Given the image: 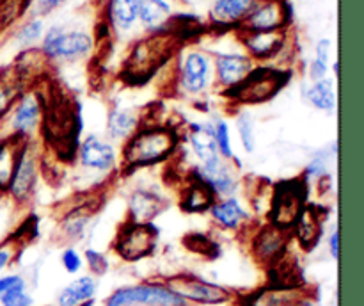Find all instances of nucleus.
I'll return each instance as SVG.
<instances>
[{
	"label": "nucleus",
	"mask_w": 364,
	"mask_h": 306,
	"mask_svg": "<svg viewBox=\"0 0 364 306\" xmlns=\"http://www.w3.org/2000/svg\"><path fill=\"white\" fill-rule=\"evenodd\" d=\"M20 280H21V276H18V274H9V276L0 278V295H2L4 292L11 287V285L18 283Z\"/></svg>",
	"instance_id": "nucleus-45"
},
{
	"label": "nucleus",
	"mask_w": 364,
	"mask_h": 306,
	"mask_svg": "<svg viewBox=\"0 0 364 306\" xmlns=\"http://www.w3.org/2000/svg\"><path fill=\"white\" fill-rule=\"evenodd\" d=\"M80 306H95V302H92V299H91V301H85V302H82Z\"/></svg>",
	"instance_id": "nucleus-48"
},
{
	"label": "nucleus",
	"mask_w": 364,
	"mask_h": 306,
	"mask_svg": "<svg viewBox=\"0 0 364 306\" xmlns=\"http://www.w3.org/2000/svg\"><path fill=\"white\" fill-rule=\"evenodd\" d=\"M43 34V21L41 20H31L18 31L16 38L21 45H31V43L38 41Z\"/></svg>",
	"instance_id": "nucleus-40"
},
{
	"label": "nucleus",
	"mask_w": 364,
	"mask_h": 306,
	"mask_svg": "<svg viewBox=\"0 0 364 306\" xmlns=\"http://www.w3.org/2000/svg\"><path fill=\"white\" fill-rule=\"evenodd\" d=\"M38 174H39L38 152H36L31 139H28L23 152H21L20 160H18L16 171H14L13 180H11L7 196H9L16 205H25V203L31 201L32 194H34L36 191V185H38Z\"/></svg>",
	"instance_id": "nucleus-11"
},
{
	"label": "nucleus",
	"mask_w": 364,
	"mask_h": 306,
	"mask_svg": "<svg viewBox=\"0 0 364 306\" xmlns=\"http://www.w3.org/2000/svg\"><path fill=\"white\" fill-rule=\"evenodd\" d=\"M159 242V228L153 223L127 221L117 230L112 249L124 262H139L153 255Z\"/></svg>",
	"instance_id": "nucleus-6"
},
{
	"label": "nucleus",
	"mask_w": 364,
	"mask_h": 306,
	"mask_svg": "<svg viewBox=\"0 0 364 306\" xmlns=\"http://www.w3.org/2000/svg\"><path fill=\"white\" fill-rule=\"evenodd\" d=\"M329 251L331 256L338 260V256H340V231H338V228L333 230V233L329 237Z\"/></svg>",
	"instance_id": "nucleus-44"
},
{
	"label": "nucleus",
	"mask_w": 364,
	"mask_h": 306,
	"mask_svg": "<svg viewBox=\"0 0 364 306\" xmlns=\"http://www.w3.org/2000/svg\"><path fill=\"white\" fill-rule=\"evenodd\" d=\"M142 0H109L107 13L109 21L121 31H128L137 21Z\"/></svg>",
	"instance_id": "nucleus-30"
},
{
	"label": "nucleus",
	"mask_w": 364,
	"mask_h": 306,
	"mask_svg": "<svg viewBox=\"0 0 364 306\" xmlns=\"http://www.w3.org/2000/svg\"><path fill=\"white\" fill-rule=\"evenodd\" d=\"M96 292V281L91 276H82L78 280L71 281L68 287L57 297L59 306H80L82 302L91 301Z\"/></svg>",
	"instance_id": "nucleus-31"
},
{
	"label": "nucleus",
	"mask_w": 364,
	"mask_h": 306,
	"mask_svg": "<svg viewBox=\"0 0 364 306\" xmlns=\"http://www.w3.org/2000/svg\"><path fill=\"white\" fill-rule=\"evenodd\" d=\"M32 0H0V28L9 27L27 11Z\"/></svg>",
	"instance_id": "nucleus-35"
},
{
	"label": "nucleus",
	"mask_w": 364,
	"mask_h": 306,
	"mask_svg": "<svg viewBox=\"0 0 364 306\" xmlns=\"http://www.w3.org/2000/svg\"><path fill=\"white\" fill-rule=\"evenodd\" d=\"M183 242L191 251L198 253V255L201 256H206V258H217V256H219V246H217L215 242L210 241L206 235H201V233L187 235Z\"/></svg>",
	"instance_id": "nucleus-36"
},
{
	"label": "nucleus",
	"mask_w": 364,
	"mask_h": 306,
	"mask_svg": "<svg viewBox=\"0 0 364 306\" xmlns=\"http://www.w3.org/2000/svg\"><path fill=\"white\" fill-rule=\"evenodd\" d=\"M306 205H308V184L304 178L279 181L274 185L270 194L269 224L290 233Z\"/></svg>",
	"instance_id": "nucleus-5"
},
{
	"label": "nucleus",
	"mask_w": 364,
	"mask_h": 306,
	"mask_svg": "<svg viewBox=\"0 0 364 306\" xmlns=\"http://www.w3.org/2000/svg\"><path fill=\"white\" fill-rule=\"evenodd\" d=\"M13 256H14L13 242H7V244L0 246V270H4L7 265H9Z\"/></svg>",
	"instance_id": "nucleus-43"
},
{
	"label": "nucleus",
	"mask_w": 364,
	"mask_h": 306,
	"mask_svg": "<svg viewBox=\"0 0 364 306\" xmlns=\"http://www.w3.org/2000/svg\"><path fill=\"white\" fill-rule=\"evenodd\" d=\"M167 288L183 299L185 302H198V305H224L233 297L230 288L206 281L196 274H174L166 280Z\"/></svg>",
	"instance_id": "nucleus-7"
},
{
	"label": "nucleus",
	"mask_w": 364,
	"mask_h": 306,
	"mask_svg": "<svg viewBox=\"0 0 364 306\" xmlns=\"http://www.w3.org/2000/svg\"><path fill=\"white\" fill-rule=\"evenodd\" d=\"M139 128V114L130 109H114L107 120V134L114 141H127Z\"/></svg>",
	"instance_id": "nucleus-29"
},
{
	"label": "nucleus",
	"mask_w": 364,
	"mask_h": 306,
	"mask_svg": "<svg viewBox=\"0 0 364 306\" xmlns=\"http://www.w3.org/2000/svg\"><path fill=\"white\" fill-rule=\"evenodd\" d=\"M92 38L80 31H64L63 27H52L43 38L41 53L46 59L73 60L91 52Z\"/></svg>",
	"instance_id": "nucleus-9"
},
{
	"label": "nucleus",
	"mask_w": 364,
	"mask_h": 306,
	"mask_svg": "<svg viewBox=\"0 0 364 306\" xmlns=\"http://www.w3.org/2000/svg\"><path fill=\"white\" fill-rule=\"evenodd\" d=\"M329 53H331V41L329 39H320L315 50V59L309 66V77L313 82L326 78L327 70H329Z\"/></svg>",
	"instance_id": "nucleus-34"
},
{
	"label": "nucleus",
	"mask_w": 364,
	"mask_h": 306,
	"mask_svg": "<svg viewBox=\"0 0 364 306\" xmlns=\"http://www.w3.org/2000/svg\"><path fill=\"white\" fill-rule=\"evenodd\" d=\"M291 21V7L287 0H256L240 23V32L284 31Z\"/></svg>",
	"instance_id": "nucleus-10"
},
{
	"label": "nucleus",
	"mask_w": 364,
	"mask_h": 306,
	"mask_svg": "<svg viewBox=\"0 0 364 306\" xmlns=\"http://www.w3.org/2000/svg\"><path fill=\"white\" fill-rule=\"evenodd\" d=\"M213 221L226 230H238L245 221H249V212L240 205L237 198H224L210 206Z\"/></svg>",
	"instance_id": "nucleus-26"
},
{
	"label": "nucleus",
	"mask_w": 364,
	"mask_h": 306,
	"mask_svg": "<svg viewBox=\"0 0 364 306\" xmlns=\"http://www.w3.org/2000/svg\"><path fill=\"white\" fill-rule=\"evenodd\" d=\"M333 70H334V73H336V77H338V71H340V64H338V60L333 64Z\"/></svg>",
	"instance_id": "nucleus-47"
},
{
	"label": "nucleus",
	"mask_w": 364,
	"mask_h": 306,
	"mask_svg": "<svg viewBox=\"0 0 364 306\" xmlns=\"http://www.w3.org/2000/svg\"><path fill=\"white\" fill-rule=\"evenodd\" d=\"M107 306H187L166 285L146 283L123 287L107 299Z\"/></svg>",
	"instance_id": "nucleus-8"
},
{
	"label": "nucleus",
	"mask_w": 364,
	"mask_h": 306,
	"mask_svg": "<svg viewBox=\"0 0 364 306\" xmlns=\"http://www.w3.org/2000/svg\"><path fill=\"white\" fill-rule=\"evenodd\" d=\"M180 134L171 125H144L124 141L121 167L123 173L144 169L174 155Z\"/></svg>",
	"instance_id": "nucleus-2"
},
{
	"label": "nucleus",
	"mask_w": 364,
	"mask_h": 306,
	"mask_svg": "<svg viewBox=\"0 0 364 306\" xmlns=\"http://www.w3.org/2000/svg\"><path fill=\"white\" fill-rule=\"evenodd\" d=\"M255 63L244 53H219L215 59V71L224 91L240 84L252 71Z\"/></svg>",
	"instance_id": "nucleus-20"
},
{
	"label": "nucleus",
	"mask_w": 364,
	"mask_h": 306,
	"mask_svg": "<svg viewBox=\"0 0 364 306\" xmlns=\"http://www.w3.org/2000/svg\"><path fill=\"white\" fill-rule=\"evenodd\" d=\"M301 306H311V302H309V301H306L304 305H301Z\"/></svg>",
	"instance_id": "nucleus-50"
},
{
	"label": "nucleus",
	"mask_w": 364,
	"mask_h": 306,
	"mask_svg": "<svg viewBox=\"0 0 364 306\" xmlns=\"http://www.w3.org/2000/svg\"><path fill=\"white\" fill-rule=\"evenodd\" d=\"M2 306H32V297L25 292V281L21 278L18 283L11 285L2 295H0Z\"/></svg>",
	"instance_id": "nucleus-37"
},
{
	"label": "nucleus",
	"mask_w": 364,
	"mask_h": 306,
	"mask_svg": "<svg viewBox=\"0 0 364 306\" xmlns=\"http://www.w3.org/2000/svg\"><path fill=\"white\" fill-rule=\"evenodd\" d=\"M269 285L281 288H301L306 287V280L302 276V269L297 258L284 253L279 260L269 265Z\"/></svg>",
	"instance_id": "nucleus-25"
},
{
	"label": "nucleus",
	"mask_w": 364,
	"mask_h": 306,
	"mask_svg": "<svg viewBox=\"0 0 364 306\" xmlns=\"http://www.w3.org/2000/svg\"><path fill=\"white\" fill-rule=\"evenodd\" d=\"M240 39L251 59L265 60L272 59V57H276L283 50L284 41H287V32H240Z\"/></svg>",
	"instance_id": "nucleus-19"
},
{
	"label": "nucleus",
	"mask_w": 364,
	"mask_h": 306,
	"mask_svg": "<svg viewBox=\"0 0 364 306\" xmlns=\"http://www.w3.org/2000/svg\"><path fill=\"white\" fill-rule=\"evenodd\" d=\"M237 128H238V135H240L242 146L247 153H252L256 148V141H255V123H252V117L249 114H240L237 120Z\"/></svg>",
	"instance_id": "nucleus-39"
},
{
	"label": "nucleus",
	"mask_w": 364,
	"mask_h": 306,
	"mask_svg": "<svg viewBox=\"0 0 364 306\" xmlns=\"http://www.w3.org/2000/svg\"><path fill=\"white\" fill-rule=\"evenodd\" d=\"M43 137L63 159L77 157L78 137L82 134V107L63 93L43 98Z\"/></svg>",
	"instance_id": "nucleus-1"
},
{
	"label": "nucleus",
	"mask_w": 364,
	"mask_h": 306,
	"mask_svg": "<svg viewBox=\"0 0 364 306\" xmlns=\"http://www.w3.org/2000/svg\"><path fill=\"white\" fill-rule=\"evenodd\" d=\"M306 96L315 109L323 110V112H333L336 107V91H334V82L331 78L313 82Z\"/></svg>",
	"instance_id": "nucleus-32"
},
{
	"label": "nucleus",
	"mask_w": 364,
	"mask_h": 306,
	"mask_svg": "<svg viewBox=\"0 0 364 306\" xmlns=\"http://www.w3.org/2000/svg\"><path fill=\"white\" fill-rule=\"evenodd\" d=\"M23 93V77L16 70H7L0 73V121L9 116V112Z\"/></svg>",
	"instance_id": "nucleus-27"
},
{
	"label": "nucleus",
	"mask_w": 364,
	"mask_h": 306,
	"mask_svg": "<svg viewBox=\"0 0 364 306\" xmlns=\"http://www.w3.org/2000/svg\"><path fill=\"white\" fill-rule=\"evenodd\" d=\"M43 117V96L39 93H23L11 110V134L31 137L38 130Z\"/></svg>",
	"instance_id": "nucleus-12"
},
{
	"label": "nucleus",
	"mask_w": 364,
	"mask_h": 306,
	"mask_svg": "<svg viewBox=\"0 0 364 306\" xmlns=\"http://www.w3.org/2000/svg\"><path fill=\"white\" fill-rule=\"evenodd\" d=\"M178 45V39L166 31L153 32L148 38L139 39L123 64V80L130 85L146 84L160 68L166 66Z\"/></svg>",
	"instance_id": "nucleus-3"
},
{
	"label": "nucleus",
	"mask_w": 364,
	"mask_h": 306,
	"mask_svg": "<svg viewBox=\"0 0 364 306\" xmlns=\"http://www.w3.org/2000/svg\"><path fill=\"white\" fill-rule=\"evenodd\" d=\"M290 78L291 71L288 70H277V68L269 66L252 68L251 73L240 84L228 89V91H223V95L233 100L235 103L258 105V103L269 102L277 93L283 91Z\"/></svg>",
	"instance_id": "nucleus-4"
},
{
	"label": "nucleus",
	"mask_w": 364,
	"mask_h": 306,
	"mask_svg": "<svg viewBox=\"0 0 364 306\" xmlns=\"http://www.w3.org/2000/svg\"><path fill=\"white\" fill-rule=\"evenodd\" d=\"M309 301L306 287L281 288L267 285L242 301V306H301Z\"/></svg>",
	"instance_id": "nucleus-17"
},
{
	"label": "nucleus",
	"mask_w": 364,
	"mask_h": 306,
	"mask_svg": "<svg viewBox=\"0 0 364 306\" xmlns=\"http://www.w3.org/2000/svg\"><path fill=\"white\" fill-rule=\"evenodd\" d=\"M188 142L199 160V171H215L217 167L223 166V157H220L219 148L215 142V130L210 123H192L191 134H188Z\"/></svg>",
	"instance_id": "nucleus-13"
},
{
	"label": "nucleus",
	"mask_w": 364,
	"mask_h": 306,
	"mask_svg": "<svg viewBox=\"0 0 364 306\" xmlns=\"http://www.w3.org/2000/svg\"><path fill=\"white\" fill-rule=\"evenodd\" d=\"M290 233L277 230L272 224H265L255 233L251 241V251L258 262L270 265L287 253Z\"/></svg>",
	"instance_id": "nucleus-14"
},
{
	"label": "nucleus",
	"mask_w": 364,
	"mask_h": 306,
	"mask_svg": "<svg viewBox=\"0 0 364 306\" xmlns=\"http://www.w3.org/2000/svg\"><path fill=\"white\" fill-rule=\"evenodd\" d=\"M60 262H63L64 269H66L70 274L78 273V270H80V267H82L80 255H78V253L75 251L73 248L64 249L63 255H60Z\"/></svg>",
	"instance_id": "nucleus-42"
},
{
	"label": "nucleus",
	"mask_w": 364,
	"mask_h": 306,
	"mask_svg": "<svg viewBox=\"0 0 364 306\" xmlns=\"http://www.w3.org/2000/svg\"><path fill=\"white\" fill-rule=\"evenodd\" d=\"M77 159L87 169L95 171H110L116 166V149L110 142L103 141V139L96 137V135H89L84 141L78 142L77 148Z\"/></svg>",
	"instance_id": "nucleus-16"
},
{
	"label": "nucleus",
	"mask_w": 364,
	"mask_h": 306,
	"mask_svg": "<svg viewBox=\"0 0 364 306\" xmlns=\"http://www.w3.org/2000/svg\"><path fill=\"white\" fill-rule=\"evenodd\" d=\"M107 2H109V0H96V4H98V6H107Z\"/></svg>",
	"instance_id": "nucleus-49"
},
{
	"label": "nucleus",
	"mask_w": 364,
	"mask_h": 306,
	"mask_svg": "<svg viewBox=\"0 0 364 306\" xmlns=\"http://www.w3.org/2000/svg\"><path fill=\"white\" fill-rule=\"evenodd\" d=\"M212 64L203 52H191L185 56L180 68V85L188 95H201L210 85Z\"/></svg>",
	"instance_id": "nucleus-15"
},
{
	"label": "nucleus",
	"mask_w": 364,
	"mask_h": 306,
	"mask_svg": "<svg viewBox=\"0 0 364 306\" xmlns=\"http://www.w3.org/2000/svg\"><path fill=\"white\" fill-rule=\"evenodd\" d=\"M167 209V201L149 189H137L128 199V219L132 223H153Z\"/></svg>",
	"instance_id": "nucleus-21"
},
{
	"label": "nucleus",
	"mask_w": 364,
	"mask_h": 306,
	"mask_svg": "<svg viewBox=\"0 0 364 306\" xmlns=\"http://www.w3.org/2000/svg\"><path fill=\"white\" fill-rule=\"evenodd\" d=\"M66 0H39V11H41L43 14L50 13V11H53L55 7H59L60 4H64Z\"/></svg>",
	"instance_id": "nucleus-46"
},
{
	"label": "nucleus",
	"mask_w": 364,
	"mask_h": 306,
	"mask_svg": "<svg viewBox=\"0 0 364 306\" xmlns=\"http://www.w3.org/2000/svg\"><path fill=\"white\" fill-rule=\"evenodd\" d=\"M85 260H87V265L91 269V273H95L96 276H102L109 269V262H107L105 255H102L96 249H87L85 251Z\"/></svg>",
	"instance_id": "nucleus-41"
},
{
	"label": "nucleus",
	"mask_w": 364,
	"mask_h": 306,
	"mask_svg": "<svg viewBox=\"0 0 364 306\" xmlns=\"http://www.w3.org/2000/svg\"><path fill=\"white\" fill-rule=\"evenodd\" d=\"M255 4L256 0H215L210 9V23L219 28L240 27Z\"/></svg>",
	"instance_id": "nucleus-23"
},
{
	"label": "nucleus",
	"mask_w": 364,
	"mask_h": 306,
	"mask_svg": "<svg viewBox=\"0 0 364 306\" xmlns=\"http://www.w3.org/2000/svg\"><path fill=\"white\" fill-rule=\"evenodd\" d=\"M92 216V210L87 206H78V209L71 210L68 216H64L63 230L70 238H80L84 235L85 228H87L89 219Z\"/></svg>",
	"instance_id": "nucleus-33"
},
{
	"label": "nucleus",
	"mask_w": 364,
	"mask_h": 306,
	"mask_svg": "<svg viewBox=\"0 0 364 306\" xmlns=\"http://www.w3.org/2000/svg\"><path fill=\"white\" fill-rule=\"evenodd\" d=\"M171 18V6L166 0H142L139 20L149 32H164Z\"/></svg>",
	"instance_id": "nucleus-28"
},
{
	"label": "nucleus",
	"mask_w": 364,
	"mask_h": 306,
	"mask_svg": "<svg viewBox=\"0 0 364 306\" xmlns=\"http://www.w3.org/2000/svg\"><path fill=\"white\" fill-rule=\"evenodd\" d=\"M213 130H215V142L223 160H235L233 146H231L230 125H228L224 120H219L215 125H213Z\"/></svg>",
	"instance_id": "nucleus-38"
},
{
	"label": "nucleus",
	"mask_w": 364,
	"mask_h": 306,
	"mask_svg": "<svg viewBox=\"0 0 364 306\" xmlns=\"http://www.w3.org/2000/svg\"><path fill=\"white\" fill-rule=\"evenodd\" d=\"M27 142L28 137H21L16 134L0 137V196H7L18 160Z\"/></svg>",
	"instance_id": "nucleus-22"
},
{
	"label": "nucleus",
	"mask_w": 364,
	"mask_h": 306,
	"mask_svg": "<svg viewBox=\"0 0 364 306\" xmlns=\"http://www.w3.org/2000/svg\"><path fill=\"white\" fill-rule=\"evenodd\" d=\"M323 217L326 216L322 213L320 206L306 205L295 226L291 228L290 233L294 235L295 241L299 242V246L304 251H311L318 246L320 238L323 235Z\"/></svg>",
	"instance_id": "nucleus-18"
},
{
	"label": "nucleus",
	"mask_w": 364,
	"mask_h": 306,
	"mask_svg": "<svg viewBox=\"0 0 364 306\" xmlns=\"http://www.w3.org/2000/svg\"><path fill=\"white\" fill-rule=\"evenodd\" d=\"M217 201L215 192L210 189L208 184L201 180L198 174L192 173L191 180L183 187L180 196V209L187 213H203L208 212L210 206Z\"/></svg>",
	"instance_id": "nucleus-24"
}]
</instances>
